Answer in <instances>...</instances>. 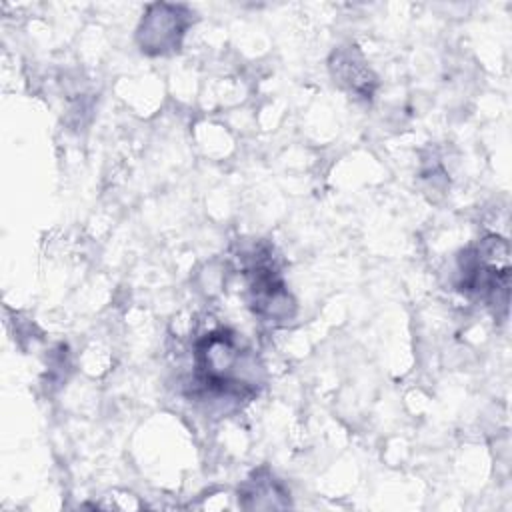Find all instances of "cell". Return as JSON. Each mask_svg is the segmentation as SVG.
<instances>
[{
  "label": "cell",
  "instance_id": "277c9868",
  "mask_svg": "<svg viewBox=\"0 0 512 512\" xmlns=\"http://www.w3.org/2000/svg\"><path fill=\"white\" fill-rule=\"evenodd\" d=\"M194 16L184 4H150L136 32V40L146 54H168L180 48L186 28Z\"/></svg>",
  "mask_w": 512,
  "mask_h": 512
},
{
  "label": "cell",
  "instance_id": "8992f818",
  "mask_svg": "<svg viewBox=\"0 0 512 512\" xmlns=\"http://www.w3.org/2000/svg\"><path fill=\"white\" fill-rule=\"evenodd\" d=\"M288 496L290 494L266 468L256 470L238 490V502L242 508H284L290 506Z\"/></svg>",
  "mask_w": 512,
  "mask_h": 512
},
{
  "label": "cell",
  "instance_id": "5b68a950",
  "mask_svg": "<svg viewBox=\"0 0 512 512\" xmlns=\"http://www.w3.org/2000/svg\"><path fill=\"white\" fill-rule=\"evenodd\" d=\"M330 68H332L334 82L346 86L350 92H354L362 98L372 96L374 86H376V76L372 74V70L364 62L362 54L354 46L336 50L332 56Z\"/></svg>",
  "mask_w": 512,
  "mask_h": 512
},
{
  "label": "cell",
  "instance_id": "7a4b0ae2",
  "mask_svg": "<svg viewBox=\"0 0 512 512\" xmlns=\"http://www.w3.org/2000/svg\"><path fill=\"white\" fill-rule=\"evenodd\" d=\"M510 246L502 236L490 234L458 256V290L486 306L508 308Z\"/></svg>",
  "mask_w": 512,
  "mask_h": 512
},
{
  "label": "cell",
  "instance_id": "3957f363",
  "mask_svg": "<svg viewBox=\"0 0 512 512\" xmlns=\"http://www.w3.org/2000/svg\"><path fill=\"white\" fill-rule=\"evenodd\" d=\"M244 274L248 278L250 306L256 316L264 322L278 324L286 322L294 316V300L270 256V248L264 252L258 250L250 264L244 266Z\"/></svg>",
  "mask_w": 512,
  "mask_h": 512
},
{
  "label": "cell",
  "instance_id": "6da1fadb",
  "mask_svg": "<svg viewBox=\"0 0 512 512\" xmlns=\"http://www.w3.org/2000/svg\"><path fill=\"white\" fill-rule=\"evenodd\" d=\"M258 374L260 366L252 350L236 332L216 328L196 340L192 374L196 392L210 398L244 400L258 392Z\"/></svg>",
  "mask_w": 512,
  "mask_h": 512
}]
</instances>
